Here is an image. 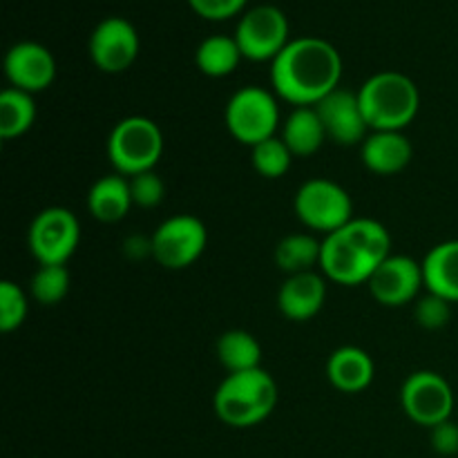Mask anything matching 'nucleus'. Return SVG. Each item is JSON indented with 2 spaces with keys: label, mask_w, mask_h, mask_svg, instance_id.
I'll list each match as a JSON object with an SVG mask.
<instances>
[{
  "label": "nucleus",
  "mask_w": 458,
  "mask_h": 458,
  "mask_svg": "<svg viewBox=\"0 0 458 458\" xmlns=\"http://www.w3.org/2000/svg\"><path fill=\"white\" fill-rule=\"evenodd\" d=\"M343 58L325 38H295L271 63V85L276 97L293 107H313L340 88Z\"/></svg>",
  "instance_id": "nucleus-1"
},
{
  "label": "nucleus",
  "mask_w": 458,
  "mask_h": 458,
  "mask_svg": "<svg viewBox=\"0 0 458 458\" xmlns=\"http://www.w3.org/2000/svg\"><path fill=\"white\" fill-rule=\"evenodd\" d=\"M392 255V235L371 217H353L322 240L320 268L327 280L343 286L367 284Z\"/></svg>",
  "instance_id": "nucleus-2"
},
{
  "label": "nucleus",
  "mask_w": 458,
  "mask_h": 458,
  "mask_svg": "<svg viewBox=\"0 0 458 458\" xmlns=\"http://www.w3.org/2000/svg\"><path fill=\"white\" fill-rule=\"evenodd\" d=\"M277 405V385L262 367L228 374L215 392V414L228 428H255L273 414Z\"/></svg>",
  "instance_id": "nucleus-3"
},
{
  "label": "nucleus",
  "mask_w": 458,
  "mask_h": 458,
  "mask_svg": "<svg viewBox=\"0 0 458 458\" xmlns=\"http://www.w3.org/2000/svg\"><path fill=\"white\" fill-rule=\"evenodd\" d=\"M358 101L371 132L376 130L403 132L419 114L420 92L407 74L385 70L362 83V88L358 89Z\"/></svg>",
  "instance_id": "nucleus-4"
},
{
  "label": "nucleus",
  "mask_w": 458,
  "mask_h": 458,
  "mask_svg": "<svg viewBox=\"0 0 458 458\" xmlns=\"http://www.w3.org/2000/svg\"><path fill=\"white\" fill-rule=\"evenodd\" d=\"M164 155V132L148 116H125L107 137V157L123 177L155 170Z\"/></svg>",
  "instance_id": "nucleus-5"
},
{
  "label": "nucleus",
  "mask_w": 458,
  "mask_h": 458,
  "mask_svg": "<svg viewBox=\"0 0 458 458\" xmlns=\"http://www.w3.org/2000/svg\"><path fill=\"white\" fill-rule=\"evenodd\" d=\"M224 123L235 141L244 146H258L276 137L280 125V106L276 92L259 85H244L226 103Z\"/></svg>",
  "instance_id": "nucleus-6"
},
{
  "label": "nucleus",
  "mask_w": 458,
  "mask_h": 458,
  "mask_svg": "<svg viewBox=\"0 0 458 458\" xmlns=\"http://www.w3.org/2000/svg\"><path fill=\"white\" fill-rule=\"evenodd\" d=\"M293 210L300 222L311 231L331 235L353 219V201L340 183L316 177L298 188Z\"/></svg>",
  "instance_id": "nucleus-7"
},
{
  "label": "nucleus",
  "mask_w": 458,
  "mask_h": 458,
  "mask_svg": "<svg viewBox=\"0 0 458 458\" xmlns=\"http://www.w3.org/2000/svg\"><path fill=\"white\" fill-rule=\"evenodd\" d=\"M81 242V224L72 210L49 206L40 210L27 231V246L40 267H65Z\"/></svg>",
  "instance_id": "nucleus-8"
},
{
  "label": "nucleus",
  "mask_w": 458,
  "mask_h": 458,
  "mask_svg": "<svg viewBox=\"0 0 458 458\" xmlns=\"http://www.w3.org/2000/svg\"><path fill=\"white\" fill-rule=\"evenodd\" d=\"M208 231L195 215H174L152 233V258L168 271H182L204 255Z\"/></svg>",
  "instance_id": "nucleus-9"
},
{
  "label": "nucleus",
  "mask_w": 458,
  "mask_h": 458,
  "mask_svg": "<svg viewBox=\"0 0 458 458\" xmlns=\"http://www.w3.org/2000/svg\"><path fill=\"white\" fill-rule=\"evenodd\" d=\"M235 40L242 56L249 61H276L282 49L291 43L289 21L284 12L273 4H258L249 9L237 22Z\"/></svg>",
  "instance_id": "nucleus-10"
},
{
  "label": "nucleus",
  "mask_w": 458,
  "mask_h": 458,
  "mask_svg": "<svg viewBox=\"0 0 458 458\" xmlns=\"http://www.w3.org/2000/svg\"><path fill=\"white\" fill-rule=\"evenodd\" d=\"M401 405L407 419L420 428H437L452 419L454 411V392L452 385L437 371H414L403 383Z\"/></svg>",
  "instance_id": "nucleus-11"
},
{
  "label": "nucleus",
  "mask_w": 458,
  "mask_h": 458,
  "mask_svg": "<svg viewBox=\"0 0 458 458\" xmlns=\"http://www.w3.org/2000/svg\"><path fill=\"white\" fill-rule=\"evenodd\" d=\"M89 58L106 74H121L139 56V34L125 18L110 16L94 27L89 36Z\"/></svg>",
  "instance_id": "nucleus-12"
},
{
  "label": "nucleus",
  "mask_w": 458,
  "mask_h": 458,
  "mask_svg": "<svg viewBox=\"0 0 458 458\" xmlns=\"http://www.w3.org/2000/svg\"><path fill=\"white\" fill-rule=\"evenodd\" d=\"M367 286L376 302L383 307H405L425 286L423 264L411 259L410 255L392 253L376 268Z\"/></svg>",
  "instance_id": "nucleus-13"
},
{
  "label": "nucleus",
  "mask_w": 458,
  "mask_h": 458,
  "mask_svg": "<svg viewBox=\"0 0 458 458\" xmlns=\"http://www.w3.org/2000/svg\"><path fill=\"white\" fill-rule=\"evenodd\" d=\"M313 107L320 114L327 139L338 146H358L371 132L365 114H362L358 92L338 88Z\"/></svg>",
  "instance_id": "nucleus-14"
},
{
  "label": "nucleus",
  "mask_w": 458,
  "mask_h": 458,
  "mask_svg": "<svg viewBox=\"0 0 458 458\" xmlns=\"http://www.w3.org/2000/svg\"><path fill=\"white\" fill-rule=\"evenodd\" d=\"M4 74L12 88L38 94L56 79V61L45 45L34 40L16 43L4 56Z\"/></svg>",
  "instance_id": "nucleus-15"
},
{
  "label": "nucleus",
  "mask_w": 458,
  "mask_h": 458,
  "mask_svg": "<svg viewBox=\"0 0 458 458\" xmlns=\"http://www.w3.org/2000/svg\"><path fill=\"white\" fill-rule=\"evenodd\" d=\"M327 300V280L316 271L295 273L277 291V309L286 320L309 322L322 311Z\"/></svg>",
  "instance_id": "nucleus-16"
},
{
  "label": "nucleus",
  "mask_w": 458,
  "mask_h": 458,
  "mask_svg": "<svg viewBox=\"0 0 458 458\" xmlns=\"http://www.w3.org/2000/svg\"><path fill=\"white\" fill-rule=\"evenodd\" d=\"M362 164L374 174H396L410 165L414 157L411 141L403 132L376 130L360 143Z\"/></svg>",
  "instance_id": "nucleus-17"
},
{
  "label": "nucleus",
  "mask_w": 458,
  "mask_h": 458,
  "mask_svg": "<svg viewBox=\"0 0 458 458\" xmlns=\"http://www.w3.org/2000/svg\"><path fill=\"white\" fill-rule=\"evenodd\" d=\"M376 365L369 353L360 347L335 349L327 360V378L338 392L343 394H360L374 383Z\"/></svg>",
  "instance_id": "nucleus-18"
},
{
  "label": "nucleus",
  "mask_w": 458,
  "mask_h": 458,
  "mask_svg": "<svg viewBox=\"0 0 458 458\" xmlns=\"http://www.w3.org/2000/svg\"><path fill=\"white\" fill-rule=\"evenodd\" d=\"M420 264L428 293L438 295L452 304L458 302V240L432 246Z\"/></svg>",
  "instance_id": "nucleus-19"
},
{
  "label": "nucleus",
  "mask_w": 458,
  "mask_h": 458,
  "mask_svg": "<svg viewBox=\"0 0 458 458\" xmlns=\"http://www.w3.org/2000/svg\"><path fill=\"white\" fill-rule=\"evenodd\" d=\"M134 206L130 179L123 174H106L97 179L88 192V208L94 219L103 224L121 222Z\"/></svg>",
  "instance_id": "nucleus-20"
},
{
  "label": "nucleus",
  "mask_w": 458,
  "mask_h": 458,
  "mask_svg": "<svg viewBox=\"0 0 458 458\" xmlns=\"http://www.w3.org/2000/svg\"><path fill=\"white\" fill-rule=\"evenodd\" d=\"M280 139L286 143L293 157L316 155L322 143L327 141L325 125H322L316 107H293L284 119Z\"/></svg>",
  "instance_id": "nucleus-21"
},
{
  "label": "nucleus",
  "mask_w": 458,
  "mask_h": 458,
  "mask_svg": "<svg viewBox=\"0 0 458 458\" xmlns=\"http://www.w3.org/2000/svg\"><path fill=\"white\" fill-rule=\"evenodd\" d=\"M215 353L228 374L258 369L262 362V347H259L258 338L244 329L224 331L215 344Z\"/></svg>",
  "instance_id": "nucleus-22"
},
{
  "label": "nucleus",
  "mask_w": 458,
  "mask_h": 458,
  "mask_svg": "<svg viewBox=\"0 0 458 458\" xmlns=\"http://www.w3.org/2000/svg\"><path fill=\"white\" fill-rule=\"evenodd\" d=\"M242 58L244 56H242L235 36L224 34L204 38L195 52L197 67H199L201 74L210 76V79H224V76L233 74Z\"/></svg>",
  "instance_id": "nucleus-23"
},
{
  "label": "nucleus",
  "mask_w": 458,
  "mask_h": 458,
  "mask_svg": "<svg viewBox=\"0 0 458 458\" xmlns=\"http://www.w3.org/2000/svg\"><path fill=\"white\" fill-rule=\"evenodd\" d=\"M320 240L309 233H293V235L282 237L280 244L276 246V264L286 276L316 271V267H320Z\"/></svg>",
  "instance_id": "nucleus-24"
},
{
  "label": "nucleus",
  "mask_w": 458,
  "mask_h": 458,
  "mask_svg": "<svg viewBox=\"0 0 458 458\" xmlns=\"http://www.w3.org/2000/svg\"><path fill=\"white\" fill-rule=\"evenodd\" d=\"M36 121L34 94L7 88L0 94V137L4 141L22 137Z\"/></svg>",
  "instance_id": "nucleus-25"
},
{
  "label": "nucleus",
  "mask_w": 458,
  "mask_h": 458,
  "mask_svg": "<svg viewBox=\"0 0 458 458\" xmlns=\"http://www.w3.org/2000/svg\"><path fill=\"white\" fill-rule=\"evenodd\" d=\"M250 161L255 173L262 174L264 179H280L289 173L293 155L280 137H271L250 148Z\"/></svg>",
  "instance_id": "nucleus-26"
},
{
  "label": "nucleus",
  "mask_w": 458,
  "mask_h": 458,
  "mask_svg": "<svg viewBox=\"0 0 458 458\" xmlns=\"http://www.w3.org/2000/svg\"><path fill=\"white\" fill-rule=\"evenodd\" d=\"M70 282L67 267H38L30 280V291L36 302L43 307H54L70 293Z\"/></svg>",
  "instance_id": "nucleus-27"
},
{
  "label": "nucleus",
  "mask_w": 458,
  "mask_h": 458,
  "mask_svg": "<svg viewBox=\"0 0 458 458\" xmlns=\"http://www.w3.org/2000/svg\"><path fill=\"white\" fill-rule=\"evenodd\" d=\"M27 311H30V302H27L25 291L9 280L0 282V331L3 334L16 331L25 322Z\"/></svg>",
  "instance_id": "nucleus-28"
},
{
  "label": "nucleus",
  "mask_w": 458,
  "mask_h": 458,
  "mask_svg": "<svg viewBox=\"0 0 458 458\" xmlns=\"http://www.w3.org/2000/svg\"><path fill=\"white\" fill-rule=\"evenodd\" d=\"M414 318L419 322V327L428 331H438L450 322L452 318V302L438 298V295L428 293L423 298H419L414 307Z\"/></svg>",
  "instance_id": "nucleus-29"
},
{
  "label": "nucleus",
  "mask_w": 458,
  "mask_h": 458,
  "mask_svg": "<svg viewBox=\"0 0 458 458\" xmlns=\"http://www.w3.org/2000/svg\"><path fill=\"white\" fill-rule=\"evenodd\" d=\"M130 179V191H132V201L134 206H141V208H155L164 201L165 197V183L155 170H148V173L134 174Z\"/></svg>",
  "instance_id": "nucleus-30"
},
{
  "label": "nucleus",
  "mask_w": 458,
  "mask_h": 458,
  "mask_svg": "<svg viewBox=\"0 0 458 458\" xmlns=\"http://www.w3.org/2000/svg\"><path fill=\"white\" fill-rule=\"evenodd\" d=\"M249 0H188L192 12L206 21H226L240 13Z\"/></svg>",
  "instance_id": "nucleus-31"
},
{
  "label": "nucleus",
  "mask_w": 458,
  "mask_h": 458,
  "mask_svg": "<svg viewBox=\"0 0 458 458\" xmlns=\"http://www.w3.org/2000/svg\"><path fill=\"white\" fill-rule=\"evenodd\" d=\"M429 441L437 454L441 456H454L458 454V423L454 420H445V423L437 425L429 429Z\"/></svg>",
  "instance_id": "nucleus-32"
},
{
  "label": "nucleus",
  "mask_w": 458,
  "mask_h": 458,
  "mask_svg": "<svg viewBox=\"0 0 458 458\" xmlns=\"http://www.w3.org/2000/svg\"><path fill=\"white\" fill-rule=\"evenodd\" d=\"M123 250L130 258H143V255H152V237L143 240V237H128L123 244Z\"/></svg>",
  "instance_id": "nucleus-33"
}]
</instances>
